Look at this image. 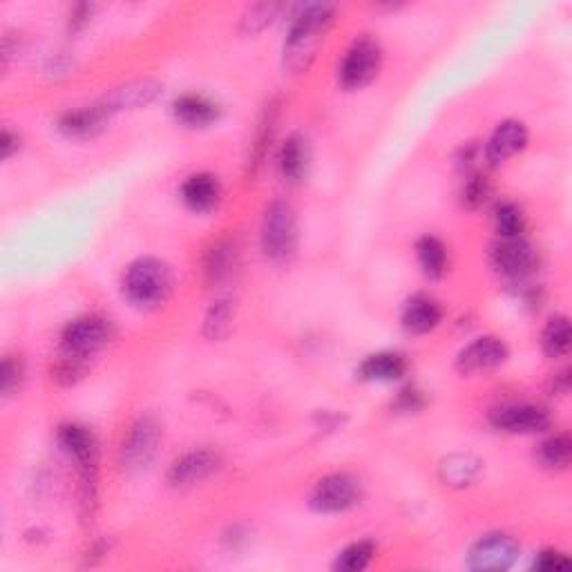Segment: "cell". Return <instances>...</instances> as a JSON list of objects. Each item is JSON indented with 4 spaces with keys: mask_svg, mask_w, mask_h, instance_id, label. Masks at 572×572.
<instances>
[{
    "mask_svg": "<svg viewBox=\"0 0 572 572\" xmlns=\"http://www.w3.org/2000/svg\"><path fill=\"white\" fill-rule=\"evenodd\" d=\"M161 441V425L155 416H139L135 423L130 425L128 434L123 436L121 450H119V463L126 472L143 470L152 456L157 454V445Z\"/></svg>",
    "mask_w": 572,
    "mask_h": 572,
    "instance_id": "6",
    "label": "cell"
},
{
    "mask_svg": "<svg viewBox=\"0 0 572 572\" xmlns=\"http://www.w3.org/2000/svg\"><path fill=\"white\" fill-rule=\"evenodd\" d=\"M416 255L427 278H441L447 271V249L438 237H421L416 244Z\"/></svg>",
    "mask_w": 572,
    "mask_h": 572,
    "instance_id": "25",
    "label": "cell"
},
{
    "mask_svg": "<svg viewBox=\"0 0 572 572\" xmlns=\"http://www.w3.org/2000/svg\"><path fill=\"white\" fill-rule=\"evenodd\" d=\"M309 161H311V152H309L307 139H304L302 135L286 137V141L280 148V157H278L280 175L289 181V184H300V181H304V177H307L309 173Z\"/></svg>",
    "mask_w": 572,
    "mask_h": 572,
    "instance_id": "19",
    "label": "cell"
},
{
    "mask_svg": "<svg viewBox=\"0 0 572 572\" xmlns=\"http://www.w3.org/2000/svg\"><path fill=\"white\" fill-rule=\"evenodd\" d=\"M407 371L405 356L396 354V351H378L360 362L358 376L367 383H394L400 380Z\"/></svg>",
    "mask_w": 572,
    "mask_h": 572,
    "instance_id": "18",
    "label": "cell"
},
{
    "mask_svg": "<svg viewBox=\"0 0 572 572\" xmlns=\"http://www.w3.org/2000/svg\"><path fill=\"white\" fill-rule=\"evenodd\" d=\"M21 380H23V362H21V358L7 356L3 360V367H0V389H3V394L5 396L12 394L14 389L21 387Z\"/></svg>",
    "mask_w": 572,
    "mask_h": 572,
    "instance_id": "34",
    "label": "cell"
},
{
    "mask_svg": "<svg viewBox=\"0 0 572 572\" xmlns=\"http://www.w3.org/2000/svg\"><path fill=\"white\" fill-rule=\"evenodd\" d=\"M280 5L273 3H262V5H253L251 9H246V14L242 18V32L244 34H257L262 32L264 27H269L273 23V18L278 16Z\"/></svg>",
    "mask_w": 572,
    "mask_h": 572,
    "instance_id": "31",
    "label": "cell"
},
{
    "mask_svg": "<svg viewBox=\"0 0 572 572\" xmlns=\"http://www.w3.org/2000/svg\"><path fill=\"white\" fill-rule=\"evenodd\" d=\"M92 5H76L74 7V12L70 16V30L76 32V30H81V27L88 25L90 21V16H92Z\"/></svg>",
    "mask_w": 572,
    "mask_h": 572,
    "instance_id": "36",
    "label": "cell"
},
{
    "mask_svg": "<svg viewBox=\"0 0 572 572\" xmlns=\"http://www.w3.org/2000/svg\"><path fill=\"white\" fill-rule=\"evenodd\" d=\"M494 224L501 237H521L523 228H526V217H523L521 208L512 202L499 204L494 211Z\"/></svg>",
    "mask_w": 572,
    "mask_h": 572,
    "instance_id": "30",
    "label": "cell"
},
{
    "mask_svg": "<svg viewBox=\"0 0 572 572\" xmlns=\"http://www.w3.org/2000/svg\"><path fill=\"white\" fill-rule=\"evenodd\" d=\"M83 371H85V360L83 358L65 354L59 362H56V367L52 369V378L56 380V383H61V385H74L76 380L83 376Z\"/></svg>",
    "mask_w": 572,
    "mask_h": 572,
    "instance_id": "32",
    "label": "cell"
},
{
    "mask_svg": "<svg viewBox=\"0 0 572 572\" xmlns=\"http://www.w3.org/2000/svg\"><path fill=\"white\" fill-rule=\"evenodd\" d=\"M526 146H528L526 126H523L521 121L508 119L494 128L492 137L488 139V146H485V159H488L492 166H499L510 157L519 155Z\"/></svg>",
    "mask_w": 572,
    "mask_h": 572,
    "instance_id": "14",
    "label": "cell"
},
{
    "mask_svg": "<svg viewBox=\"0 0 572 572\" xmlns=\"http://www.w3.org/2000/svg\"><path fill=\"white\" fill-rule=\"evenodd\" d=\"M112 322L103 316H81L72 322H68V327L61 333V347L63 354H70L76 358H90L92 354H97L99 349H103L112 340Z\"/></svg>",
    "mask_w": 572,
    "mask_h": 572,
    "instance_id": "5",
    "label": "cell"
},
{
    "mask_svg": "<svg viewBox=\"0 0 572 572\" xmlns=\"http://www.w3.org/2000/svg\"><path fill=\"white\" fill-rule=\"evenodd\" d=\"M237 269V246L233 242H219L206 255V278L211 284H222L233 278Z\"/></svg>",
    "mask_w": 572,
    "mask_h": 572,
    "instance_id": "24",
    "label": "cell"
},
{
    "mask_svg": "<svg viewBox=\"0 0 572 572\" xmlns=\"http://www.w3.org/2000/svg\"><path fill=\"white\" fill-rule=\"evenodd\" d=\"M173 112L186 128H208L219 119V106L204 94H181L173 103Z\"/></svg>",
    "mask_w": 572,
    "mask_h": 572,
    "instance_id": "17",
    "label": "cell"
},
{
    "mask_svg": "<svg viewBox=\"0 0 572 572\" xmlns=\"http://www.w3.org/2000/svg\"><path fill=\"white\" fill-rule=\"evenodd\" d=\"M505 360H508V347H505V342L497 336H483L459 351V356H456V369H459L463 376L485 374V371L501 367Z\"/></svg>",
    "mask_w": 572,
    "mask_h": 572,
    "instance_id": "11",
    "label": "cell"
},
{
    "mask_svg": "<svg viewBox=\"0 0 572 572\" xmlns=\"http://www.w3.org/2000/svg\"><path fill=\"white\" fill-rule=\"evenodd\" d=\"M490 257L494 269L510 280H523L537 266L535 246L523 240V237H501L492 246Z\"/></svg>",
    "mask_w": 572,
    "mask_h": 572,
    "instance_id": "8",
    "label": "cell"
},
{
    "mask_svg": "<svg viewBox=\"0 0 572 572\" xmlns=\"http://www.w3.org/2000/svg\"><path fill=\"white\" fill-rule=\"evenodd\" d=\"M121 286L123 298H126L132 307L150 311L161 307V304L168 300L170 291H173V275H170V269L161 260L141 257V260L128 266Z\"/></svg>",
    "mask_w": 572,
    "mask_h": 572,
    "instance_id": "2",
    "label": "cell"
},
{
    "mask_svg": "<svg viewBox=\"0 0 572 572\" xmlns=\"http://www.w3.org/2000/svg\"><path fill=\"white\" fill-rule=\"evenodd\" d=\"M494 429L505 434H539L550 427V416L543 407L530 403H510L490 414Z\"/></svg>",
    "mask_w": 572,
    "mask_h": 572,
    "instance_id": "9",
    "label": "cell"
},
{
    "mask_svg": "<svg viewBox=\"0 0 572 572\" xmlns=\"http://www.w3.org/2000/svg\"><path fill=\"white\" fill-rule=\"evenodd\" d=\"M383 63V50L374 38L362 36L351 43L338 65V83L345 90H360L376 79Z\"/></svg>",
    "mask_w": 572,
    "mask_h": 572,
    "instance_id": "4",
    "label": "cell"
},
{
    "mask_svg": "<svg viewBox=\"0 0 572 572\" xmlns=\"http://www.w3.org/2000/svg\"><path fill=\"white\" fill-rule=\"evenodd\" d=\"M59 445L61 450L79 467V472L99 470V447L92 429L79 423H65L59 427Z\"/></svg>",
    "mask_w": 572,
    "mask_h": 572,
    "instance_id": "12",
    "label": "cell"
},
{
    "mask_svg": "<svg viewBox=\"0 0 572 572\" xmlns=\"http://www.w3.org/2000/svg\"><path fill=\"white\" fill-rule=\"evenodd\" d=\"M159 92H161V88L152 81L128 83V85H123V88H117L114 92H110L108 97L101 101V106L106 108L112 117L114 112L148 106V103H152L159 97Z\"/></svg>",
    "mask_w": 572,
    "mask_h": 572,
    "instance_id": "20",
    "label": "cell"
},
{
    "mask_svg": "<svg viewBox=\"0 0 572 572\" xmlns=\"http://www.w3.org/2000/svg\"><path fill=\"white\" fill-rule=\"evenodd\" d=\"M483 470V463L472 454H450L438 465V476L450 488H467Z\"/></svg>",
    "mask_w": 572,
    "mask_h": 572,
    "instance_id": "22",
    "label": "cell"
},
{
    "mask_svg": "<svg viewBox=\"0 0 572 572\" xmlns=\"http://www.w3.org/2000/svg\"><path fill=\"white\" fill-rule=\"evenodd\" d=\"M262 253L271 262H286L298 246V222L291 204L275 199L262 217Z\"/></svg>",
    "mask_w": 572,
    "mask_h": 572,
    "instance_id": "3",
    "label": "cell"
},
{
    "mask_svg": "<svg viewBox=\"0 0 572 572\" xmlns=\"http://www.w3.org/2000/svg\"><path fill=\"white\" fill-rule=\"evenodd\" d=\"M541 347L550 358H564L570 351V322L566 316L550 318L541 336Z\"/></svg>",
    "mask_w": 572,
    "mask_h": 572,
    "instance_id": "26",
    "label": "cell"
},
{
    "mask_svg": "<svg viewBox=\"0 0 572 572\" xmlns=\"http://www.w3.org/2000/svg\"><path fill=\"white\" fill-rule=\"evenodd\" d=\"M360 499V483L351 474L336 472L324 476L313 488L309 503L322 514H338L354 508Z\"/></svg>",
    "mask_w": 572,
    "mask_h": 572,
    "instance_id": "7",
    "label": "cell"
},
{
    "mask_svg": "<svg viewBox=\"0 0 572 572\" xmlns=\"http://www.w3.org/2000/svg\"><path fill=\"white\" fill-rule=\"evenodd\" d=\"M570 454L572 445L568 434H552L539 445L537 459L543 467H548V470H564L570 463Z\"/></svg>",
    "mask_w": 572,
    "mask_h": 572,
    "instance_id": "27",
    "label": "cell"
},
{
    "mask_svg": "<svg viewBox=\"0 0 572 572\" xmlns=\"http://www.w3.org/2000/svg\"><path fill=\"white\" fill-rule=\"evenodd\" d=\"M374 555H376V543L369 539H362L342 550L333 568L342 570V572H360L371 564Z\"/></svg>",
    "mask_w": 572,
    "mask_h": 572,
    "instance_id": "28",
    "label": "cell"
},
{
    "mask_svg": "<svg viewBox=\"0 0 572 572\" xmlns=\"http://www.w3.org/2000/svg\"><path fill=\"white\" fill-rule=\"evenodd\" d=\"M219 470V456L211 450H193L181 454L168 470V481L175 488H193Z\"/></svg>",
    "mask_w": 572,
    "mask_h": 572,
    "instance_id": "13",
    "label": "cell"
},
{
    "mask_svg": "<svg viewBox=\"0 0 572 572\" xmlns=\"http://www.w3.org/2000/svg\"><path fill=\"white\" fill-rule=\"evenodd\" d=\"M403 327L405 331L414 333V336H425V333L434 331L443 320V307L441 302L429 298V295L418 293L405 304L403 309Z\"/></svg>",
    "mask_w": 572,
    "mask_h": 572,
    "instance_id": "15",
    "label": "cell"
},
{
    "mask_svg": "<svg viewBox=\"0 0 572 572\" xmlns=\"http://www.w3.org/2000/svg\"><path fill=\"white\" fill-rule=\"evenodd\" d=\"M519 557V543L510 535H488L474 543L467 557L470 570H508Z\"/></svg>",
    "mask_w": 572,
    "mask_h": 572,
    "instance_id": "10",
    "label": "cell"
},
{
    "mask_svg": "<svg viewBox=\"0 0 572 572\" xmlns=\"http://www.w3.org/2000/svg\"><path fill=\"white\" fill-rule=\"evenodd\" d=\"M535 568L537 570H566L570 568V559L559 550H543L535 559Z\"/></svg>",
    "mask_w": 572,
    "mask_h": 572,
    "instance_id": "35",
    "label": "cell"
},
{
    "mask_svg": "<svg viewBox=\"0 0 572 572\" xmlns=\"http://www.w3.org/2000/svg\"><path fill=\"white\" fill-rule=\"evenodd\" d=\"M400 400H403V407L405 412H412V409H418L423 405V400H421V394L414 392V389H407V392H403V396H400Z\"/></svg>",
    "mask_w": 572,
    "mask_h": 572,
    "instance_id": "38",
    "label": "cell"
},
{
    "mask_svg": "<svg viewBox=\"0 0 572 572\" xmlns=\"http://www.w3.org/2000/svg\"><path fill=\"white\" fill-rule=\"evenodd\" d=\"M333 14H336V7L327 3L300 7V12L293 16L289 34H286L284 70L300 74L309 68L324 41V34L333 23Z\"/></svg>",
    "mask_w": 572,
    "mask_h": 572,
    "instance_id": "1",
    "label": "cell"
},
{
    "mask_svg": "<svg viewBox=\"0 0 572 572\" xmlns=\"http://www.w3.org/2000/svg\"><path fill=\"white\" fill-rule=\"evenodd\" d=\"M275 119H278V106L275 101H271L260 114V121H257L255 137L251 143V155H249V173L255 175V170L262 166V161L266 157V150L271 146L273 132H275Z\"/></svg>",
    "mask_w": 572,
    "mask_h": 572,
    "instance_id": "23",
    "label": "cell"
},
{
    "mask_svg": "<svg viewBox=\"0 0 572 572\" xmlns=\"http://www.w3.org/2000/svg\"><path fill=\"white\" fill-rule=\"evenodd\" d=\"M181 199L184 204L195 213H208L219 204L222 199V184L211 173H197L190 175L184 186H181Z\"/></svg>",
    "mask_w": 572,
    "mask_h": 572,
    "instance_id": "16",
    "label": "cell"
},
{
    "mask_svg": "<svg viewBox=\"0 0 572 572\" xmlns=\"http://www.w3.org/2000/svg\"><path fill=\"white\" fill-rule=\"evenodd\" d=\"M490 197V184L488 179L483 175H472L470 179L465 181V188H463V204L467 208H479L485 202H488Z\"/></svg>",
    "mask_w": 572,
    "mask_h": 572,
    "instance_id": "33",
    "label": "cell"
},
{
    "mask_svg": "<svg viewBox=\"0 0 572 572\" xmlns=\"http://www.w3.org/2000/svg\"><path fill=\"white\" fill-rule=\"evenodd\" d=\"M108 119H110V112L103 108L101 103H97V106H88V108L63 114L59 121V128L63 135L74 137V139H85V137H94L99 130H103Z\"/></svg>",
    "mask_w": 572,
    "mask_h": 572,
    "instance_id": "21",
    "label": "cell"
},
{
    "mask_svg": "<svg viewBox=\"0 0 572 572\" xmlns=\"http://www.w3.org/2000/svg\"><path fill=\"white\" fill-rule=\"evenodd\" d=\"M21 148V139H18L14 132L5 130L3 132V139H0V150H3V159H9L14 155V152Z\"/></svg>",
    "mask_w": 572,
    "mask_h": 572,
    "instance_id": "37",
    "label": "cell"
},
{
    "mask_svg": "<svg viewBox=\"0 0 572 572\" xmlns=\"http://www.w3.org/2000/svg\"><path fill=\"white\" fill-rule=\"evenodd\" d=\"M233 304L231 300H217L206 313L204 320V336L211 340H222L233 329Z\"/></svg>",
    "mask_w": 572,
    "mask_h": 572,
    "instance_id": "29",
    "label": "cell"
}]
</instances>
